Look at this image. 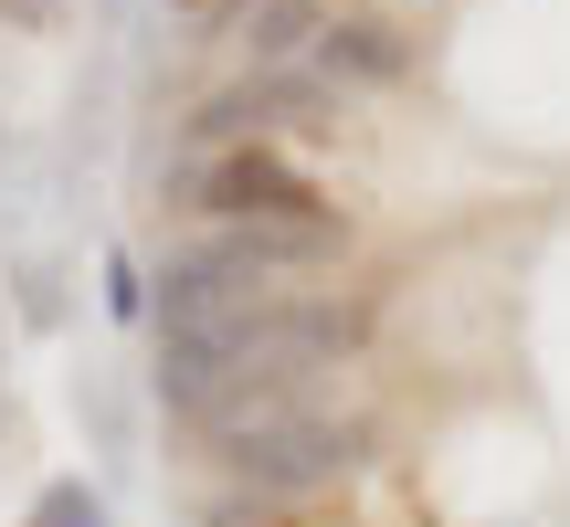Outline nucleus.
Instances as JSON below:
<instances>
[{
	"label": "nucleus",
	"mask_w": 570,
	"mask_h": 527,
	"mask_svg": "<svg viewBox=\"0 0 570 527\" xmlns=\"http://www.w3.org/2000/svg\"><path fill=\"white\" fill-rule=\"evenodd\" d=\"M244 11H254V0H244Z\"/></svg>",
	"instance_id": "nucleus-10"
},
{
	"label": "nucleus",
	"mask_w": 570,
	"mask_h": 527,
	"mask_svg": "<svg viewBox=\"0 0 570 527\" xmlns=\"http://www.w3.org/2000/svg\"><path fill=\"white\" fill-rule=\"evenodd\" d=\"M212 527H244V517H212Z\"/></svg>",
	"instance_id": "nucleus-9"
},
{
	"label": "nucleus",
	"mask_w": 570,
	"mask_h": 527,
	"mask_svg": "<svg viewBox=\"0 0 570 527\" xmlns=\"http://www.w3.org/2000/svg\"><path fill=\"white\" fill-rule=\"evenodd\" d=\"M223 454V475L244 496H265V507H285V496H317V486H338V475H360L370 454H381V422H360V411H296V422H254V432H233V444H212Z\"/></svg>",
	"instance_id": "nucleus-1"
},
{
	"label": "nucleus",
	"mask_w": 570,
	"mask_h": 527,
	"mask_svg": "<svg viewBox=\"0 0 570 527\" xmlns=\"http://www.w3.org/2000/svg\"><path fill=\"white\" fill-rule=\"evenodd\" d=\"M244 138H275V106H265V84H254V74L190 106V159H223V148H244Z\"/></svg>",
	"instance_id": "nucleus-4"
},
{
	"label": "nucleus",
	"mask_w": 570,
	"mask_h": 527,
	"mask_svg": "<svg viewBox=\"0 0 570 527\" xmlns=\"http://www.w3.org/2000/svg\"><path fill=\"white\" fill-rule=\"evenodd\" d=\"M106 306H117V317H148V275L138 264H106Z\"/></svg>",
	"instance_id": "nucleus-7"
},
{
	"label": "nucleus",
	"mask_w": 570,
	"mask_h": 527,
	"mask_svg": "<svg viewBox=\"0 0 570 527\" xmlns=\"http://www.w3.org/2000/svg\"><path fill=\"white\" fill-rule=\"evenodd\" d=\"M63 0H0V21H53Z\"/></svg>",
	"instance_id": "nucleus-8"
},
{
	"label": "nucleus",
	"mask_w": 570,
	"mask_h": 527,
	"mask_svg": "<svg viewBox=\"0 0 570 527\" xmlns=\"http://www.w3.org/2000/svg\"><path fill=\"white\" fill-rule=\"evenodd\" d=\"M169 201H180L190 222H306V211H338L275 138H244V148H223V159H180V190H169Z\"/></svg>",
	"instance_id": "nucleus-2"
},
{
	"label": "nucleus",
	"mask_w": 570,
	"mask_h": 527,
	"mask_svg": "<svg viewBox=\"0 0 570 527\" xmlns=\"http://www.w3.org/2000/svg\"><path fill=\"white\" fill-rule=\"evenodd\" d=\"M32 527H106V496H85V486H42V496H32Z\"/></svg>",
	"instance_id": "nucleus-6"
},
{
	"label": "nucleus",
	"mask_w": 570,
	"mask_h": 527,
	"mask_svg": "<svg viewBox=\"0 0 570 527\" xmlns=\"http://www.w3.org/2000/svg\"><path fill=\"white\" fill-rule=\"evenodd\" d=\"M233 42H244V63H254V74H285V63H317L327 11H317V0H254V11L233 21Z\"/></svg>",
	"instance_id": "nucleus-3"
},
{
	"label": "nucleus",
	"mask_w": 570,
	"mask_h": 527,
	"mask_svg": "<svg viewBox=\"0 0 570 527\" xmlns=\"http://www.w3.org/2000/svg\"><path fill=\"white\" fill-rule=\"evenodd\" d=\"M402 42H391V21H327V42H317V74H348V84H391L402 74Z\"/></svg>",
	"instance_id": "nucleus-5"
}]
</instances>
